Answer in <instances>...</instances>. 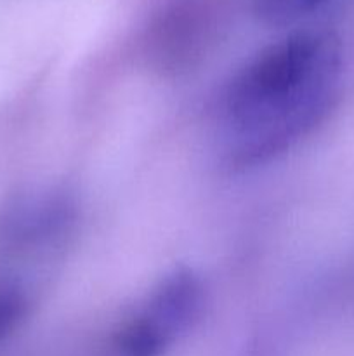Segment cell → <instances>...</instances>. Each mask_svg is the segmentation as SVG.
<instances>
[{"mask_svg":"<svg viewBox=\"0 0 354 356\" xmlns=\"http://www.w3.org/2000/svg\"><path fill=\"white\" fill-rule=\"evenodd\" d=\"M340 73L342 45L332 31H294L253 54L219 104L229 165L269 162L314 131L335 103Z\"/></svg>","mask_w":354,"mask_h":356,"instance_id":"6da1fadb","label":"cell"},{"mask_svg":"<svg viewBox=\"0 0 354 356\" xmlns=\"http://www.w3.org/2000/svg\"><path fill=\"white\" fill-rule=\"evenodd\" d=\"M203 285L189 270L163 277L115 332L120 356H160L179 341L201 315Z\"/></svg>","mask_w":354,"mask_h":356,"instance_id":"7a4b0ae2","label":"cell"},{"mask_svg":"<svg viewBox=\"0 0 354 356\" xmlns=\"http://www.w3.org/2000/svg\"><path fill=\"white\" fill-rule=\"evenodd\" d=\"M30 292L23 282L0 273V343L16 332L30 313Z\"/></svg>","mask_w":354,"mask_h":356,"instance_id":"3957f363","label":"cell"},{"mask_svg":"<svg viewBox=\"0 0 354 356\" xmlns=\"http://www.w3.org/2000/svg\"><path fill=\"white\" fill-rule=\"evenodd\" d=\"M325 0H250L253 16L267 26H288L318 9Z\"/></svg>","mask_w":354,"mask_h":356,"instance_id":"277c9868","label":"cell"}]
</instances>
